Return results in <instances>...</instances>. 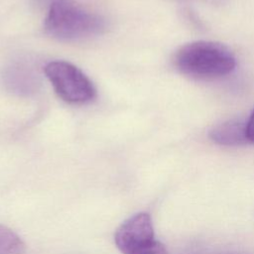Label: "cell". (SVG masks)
<instances>
[{
	"mask_svg": "<svg viewBox=\"0 0 254 254\" xmlns=\"http://www.w3.org/2000/svg\"><path fill=\"white\" fill-rule=\"evenodd\" d=\"M174 61L182 73L197 79L219 78L232 72L236 66L230 50L210 41H195L181 47Z\"/></svg>",
	"mask_w": 254,
	"mask_h": 254,
	"instance_id": "6da1fadb",
	"label": "cell"
},
{
	"mask_svg": "<svg viewBox=\"0 0 254 254\" xmlns=\"http://www.w3.org/2000/svg\"><path fill=\"white\" fill-rule=\"evenodd\" d=\"M47 32L62 41H76L100 34L104 20L68 0H54L45 24Z\"/></svg>",
	"mask_w": 254,
	"mask_h": 254,
	"instance_id": "7a4b0ae2",
	"label": "cell"
},
{
	"mask_svg": "<svg viewBox=\"0 0 254 254\" xmlns=\"http://www.w3.org/2000/svg\"><path fill=\"white\" fill-rule=\"evenodd\" d=\"M115 244L123 254H170L156 239L151 216L139 212L126 219L116 230Z\"/></svg>",
	"mask_w": 254,
	"mask_h": 254,
	"instance_id": "3957f363",
	"label": "cell"
},
{
	"mask_svg": "<svg viewBox=\"0 0 254 254\" xmlns=\"http://www.w3.org/2000/svg\"><path fill=\"white\" fill-rule=\"evenodd\" d=\"M44 71L58 95L69 103H84L95 95V89L88 77L75 65L56 61L49 63Z\"/></svg>",
	"mask_w": 254,
	"mask_h": 254,
	"instance_id": "277c9868",
	"label": "cell"
},
{
	"mask_svg": "<svg viewBox=\"0 0 254 254\" xmlns=\"http://www.w3.org/2000/svg\"><path fill=\"white\" fill-rule=\"evenodd\" d=\"M2 78L6 88L18 95L35 93L41 83L37 64L27 58L12 61L4 68Z\"/></svg>",
	"mask_w": 254,
	"mask_h": 254,
	"instance_id": "5b68a950",
	"label": "cell"
},
{
	"mask_svg": "<svg viewBox=\"0 0 254 254\" xmlns=\"http://www.w3.org/2000/svg\"><path fill=\"white\" fill-rule=\"evenodd\" d=\"M210 139L222 146H241L250 143L247 137V120L234 118L220 123L209 131Z\"/></svg>",
	"mask_w": 254,
	"mask_h": 254,
	"instance_id": "8992f818",
	"label": "cell"
},
{
	"mask_svg": "<svg viewBox=\"0 0 254 254\" xmlns=\"http://www.w3.org/2000/svg\"><path fill=\"white\" fill-rule=\"evenodd\" d=\"M25 243L12 229L0 223V254H24Z\"/></svg>",
	"mask_w": 254,
	"mask_h": 254,
	"instance_id": "52a82bcc",
	"label": "cell"
},
{
	"mask_svg": "<svg viewBox=\"0 0 254 254\" xmlns=\"http://www.w3.org/2000/svg\"><path fill=\"white\" fill-rule=\"evenodd\" d=\"M186 254H252L246 251H241V250H221V249H203V250H197V251H192L190 253Z\"/></svg>",
	"mask_w": 254,
	"mask_h": 254,
	"instance_id": "ba28073f",
	"label": "cell"
},
{
	"mask_svg": "<svg viewBox=\"0 0 254 254\" xmlns=\"http://www.w3.org/2000/svg\"><path fill=\"white\" fill-rule=\"evenodd\" d=\"M247 137L250 143H254V110L247 120Z\"/></svg>",
	"mask_w": 254,
	"mask_h": 254,
	"instance_id": "9c48e42d",
	"label": "cell"
},
{
	"mask_svg": "<svg viewBox=\"0 0 254 254\" xmlns=\"http://www.w3.org/2000/svg\"><path fill=\"white\" fill-rule=\"evenodd\" d=\"M195 1H201V2H204V3L218 5V4H223L226 0H195Z\"/></svg>",
	"mask_w": 254,
	"mask_h": 254,
	"instance_id": "30bf717a",
	"label": "cell"
}]
</instances>
